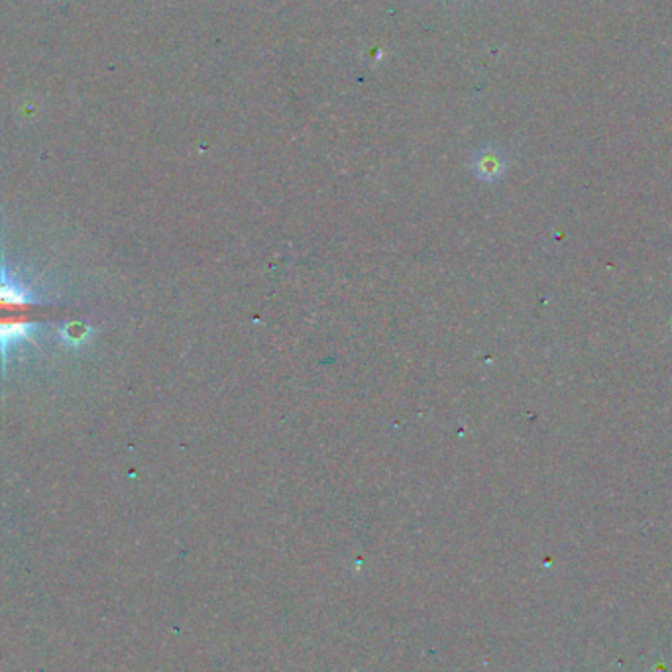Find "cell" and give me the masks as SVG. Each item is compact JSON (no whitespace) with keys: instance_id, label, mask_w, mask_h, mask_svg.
Returning a JSON list of instances; mask_svg holds the SVG:
<instances>
[{"instance_id":"obj_1","label":"cell","mask_w":672,"mask_h":672,"mask_svg":"<svg viewBox=\"0 0 672 672\" xmlns=\"http://www.w3.org/2000/svg\"><path fill=\"white\" fill-rule=\"evenodd\" d=\"M40 301L30 283L0 264V366L22 342H32L34 334L43 322L36 317Z\"/></svg>"},{"instance_id":"obj_2","label":"cell","mask_w":672,"mask_h":672,"mask_svg":"<svg viewBox=\"0 0 672 672\" xmlns=\"http://www.w3.org/2000/svg\"><path fill=\"white\" fill-rule=\"evenodd\" d=\"M472 168H474V171H476V176L480 179L495 181V179H500L504 176L507 164H505V158H504L500 149L494 148V146H488V148H482L480 152L476 154Z\"/></svg>"}]
</instances>
